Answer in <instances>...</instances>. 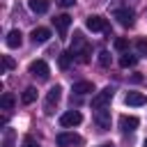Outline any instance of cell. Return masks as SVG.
<instances>
[{"instance_id":"1","label":"cell","mask_w":147,"mask_h":147,"mask_svg":"<svg viewBox=\"0 0 147 147\" xmlns=\"http://www.w3.org/2000/svg\"><path fill=\"white\" fill-rule=\"evenodd\" d=\"M85 25H87V30H92V32H110V25H108V21L103 18V16H87V21H85Z\"/></svg>"},{"instance_id":"9","label":"cell","mask_w":147,"mask_h":147,"mask_svg":"<svg viewBox=\"0 0 147 147\" xmlns=\"http://www.w3.org/2000/svg\"><path fill=\"white\" fill-rule=\"evenodd\" d=\"M60 96H62V87L60 85L48 90V94H46V113H53V106L60 101Z\"/></svg>"},{"instance_id":"26","label":"cell","mask_w":147,"mask_h":147,"mask_svg":"<svg viewBox=\"0 0 147 147\" xmlns=\"http://www.w3.org/2000/svg\"><path fill=\"white\" fill-rule=\"evenodd\" d=\"M136 46H138V51H140V53H147V39H138V41H136Z\"/></svg>"},{"instance_id":"20","label":"cell","mask_w":147,"mask_h":147,"mask_svg":"<svg viewBox=\"0 0 147 147\" xmlns=\"http://www.w3.org/2000/svg\"><path fill=\"white\" fill-rule=\"evenodd\" d=\"M71 60H74V53H71V51H69V53H60V60H57L60 69H69Z\"/></svg>"},{"instance_id":"18","label":"cell","mask_w":147,"mask_h":147,"mask_svg":"<svg viewBox=\"0 0 147 147\" xmlns=\"http://www.w3.org/2000/svg\"><path fill=\"white\" fill-rule=\"evenodd\" d=\"M136 62H138V57H136V55H131V53H124V55L119 57V67H122V69H126V67H133Z\"/></svg>"},{"instance_id":"22","label":"cell","mask_w":147,"mask_h":147,"mask_svg":"<svg viewBox=\"0 0 147 147\" xmlns=\"http://www.w3.org/2000/svg\"><path fill=\"white\" fill-rule=\"evenodd\" d=\"M113 46H115V51H126V48H129V39H126V37H117Z\"/></svg>"},{"instance_id":"10","label":"cell","mask_w":147,"mask_h":147,"mask_svg":"<svg viewBox=\"0 0 147 147\" xmlns=\"http://www.w3.org/2000/svg\"><path fill=\"white\" fill-rule=\"evenodd\" d=\"M94 122H96V126H99L101 131H108V129H110V110L99 108V110L94 113Z\"/></svg>"},{"instance_id":"16","label":"cell","mask_w":147,"mask_h":147,"mask_svg":"<svg viewBox=\"0 0 147 147\" xmlns=\"http://www.w3.org/2000/svg\"><path fill=\"white\" fill-rule=\"evenodd\" d=\"M83 48H87V44H85V37L80 34V32H74V41H71V53L74 55H78Z\"/></svg>"},{"instance_id":"14","label":"cell","mask_w":147,"mask_h":147,"mask_svg":"<svg viewBox=\"0 0 147 147\" xmlns=\"http://www.w3.org/2000/svg\"><path fill=\"white\" fill-rule=\"evenodd\" d=\"M90 92H94V83H90V80H78V83H74V94H90Z\"/></svg>"},{"instance_id":"7","label":"cell","mask_w":147,"mask_h":147,"mask_svg":"<svg viewBox=\"0 0 147 147\" xmlns=\"http://www.w3.org/2000/svg\"><path fill=\"white\" fill-rule=\"evenodd\" d=\"M138 124H140V119L133 117V115H122V117H119V129H122L124 133H133V131L138 129Z\"/></svg>"},{"instance_id":"24","label":"cell","mask_w":147,"mask_h":147,"mask_svg":"<svg viewBox=\"0 0 147 147\" xmlns=\"http://www.w3.org/2000/svg\"><path fill=\"white\" fill-rule=\"evenodd\" d=\"M2 67H5V71H11V69L16 67L14 57H11V55H2Z\"/></svg>"},{"instance_id":"11","label":"cell","mask_w":147,"mask_h":147,"mask_svg":"<svg viewBox=\"0 0 147 147\" xmlns=\"http://www.w3.org/2000/svg\"><path fill=\"white\" fill-rule=\"evenodd\" d=\"M124 103H126V106H145V103H147V96H145L142 92H129V94L124 96Z\"/></svg>"},{"instance_id":"4","label":"cell","mask_w":147,"mask_h":147,"mask_svg":"<svg viewBox=\"0 0 147 147\" xmlns=\"http://www.w3.org/2000/svg\"><path fill=\"white\" fill-rule=\"evenodd\" d=\"M115 18H117V23L122 25V28H133V18H136V14L131 11V9H115V14H113Z\"/></svg>"},{"instance_id":"6","label":"cell","mask_w":147,"mask_h":147,"mask_svg":"<svg viewBox=\"0 0 147 147\" xmlns=\"http://www.w3.org/2000/svg\"><path fill=\"white\" fill-rule=\"evenodd\" d=\"M55 142H57L60 147H71V145H83V138H80L78 133H60V136L55 138Z\"/></svg>"},{"instance_id":"27","label":"cell","mask_w":147,"mask_h":147,"mask_svg":"<svg viewBox=\"0 0 147 147\" xmlns=\"http://www.w3.org/2000/svg\"><path fill=\"white\" fill-rule=\"evenodd\" d=\"M55 2H57L60 7H71V5L76 2V0H55Z\"/></svg>"},{"instance_id":"8","label":"cell","mask_w":147,"mask_h":147,"mask_svg":"<svg viewBox=\"0 0 147 147\" xmlns=\"http://www.w3.org/2000/svg\"><path fill=\"white\" fill-rule=\"evenodd\" d=\"M53 25H55V30L60 32V37H64L67 30H69V25H71V16H69V14H60V16L53 18Z\"/></svg>"},{"instance_id":"13","label":"cell","mask_w":147,"mask_h":147,"mask_svg":"<svg viewBox=\"0 0 147 147\" xmlns=\"http://www.w3.org/2000/svg\"><path fill=\"white\" fill-rule=\"evenodd\" d=\"M28 7H30V11H34V14H46L48 7H51V0H30Z\"/></svg>"},{"instance_id":"23","label":"cell","mask_w":147,"mask_h":147,"mask_svg":"<svg viewBox=\"0 0 147 147\" xmlns=\"http://www.w3.org/2000/svg\"><path fill=\"white\" fill-rule=\"evenodd\" d=\"M110 62H113V60H110V53H108V51H101V53H99V64H101V67H110Z\"/></svg>"},{"instance_id":"19","label":"cell","mask_w":147,"mask_h":147,"mask_svg":"<svg viewBox=\"0 0 147 147\" xmlns=\"http://www.w3.org/2000/svg\"><path fill=\"white\" fill-rule=\"evenodd\" d=\"M14 140H16V131H14V129H5L2 147H14Z\"/></svg>"},{"instance_id":"25","label":"cell","mask_w":147,"mask_h":147,"mask_svg":"<svg viewBox=\"0 0 147 147\" xmlns=\"http://www.w3.org/2000/svg\"><path fill=\"white\" fill-rule=\"evenodd\" d=\"M23 147H41V145H39L32 136H25V138H23Z\"/></svg>"},{"instance_id":"2","label":"cell","mask_w":147,"mask_h":147,"mask_svg":"<svg viewBox=\"0 0 147 147\" xmlns=\"http://www.w3.org/2000/svg\"><path fill=\"white\" fill-rule=\"evenodd\" d=\"M30 74H32L37 80H48L51 69H48V64H46L44 60H34V62H30Z\"/></svg>"},{"instance_id":"5","label":"cell","mask_w":147,"mask_h":147,"mask_svg":"<svg viewBox=\"0 0 147 147\" xmlns=\"http://www.w3.org/2000/svg\"><path fill=\"white\" fill-rule=\"evenodd\" d=\"M83 122V115L78 113V110H67L62 117H60V126H64V129H69V126H78Z\"/></svg>"},{"instance_id":"17","label":"cell","mask_w":147,"mask_h":147,"mask_svg":"<svg viewBox=\"0 0 147 147\" xmlns=\"http://www.w3.org/2000/svg\"><path fill=\"white\" fill-rule=\"evenodd\" d=\"M14 103H16V96H14L11 92H5L2 99H0V108H2V110H11Z\"/></svg>"},{"instance_id":"3","label":"cell","mask_w":147,"mask_h":147,"mask_svg":"<svg viewBox=\"0 0 147 147\" xmlns=\"http://www.w3.org/2000/svg\"><path fill=\"white\" fill-rule=\"evenodd\" d=\"M113 94H115V90L113 87H103L101 92H96L94 96H92V108H103L106 103H110V99H113Z\"/></svg>"},{"instance_id":"28","label":"cell","mask_w":147,"mask_h":147,"mask_svg":"<svg viewBox=\"0 0 147 147\" xmlns=\"http://www.w3.org/2000/svg\"><path fill=\"white\" fill-rule=\"evenodd\" d=\"M99 147H115L113 142H103V145H99Z\"/></svg>"},{"instance_id":"29","label":"cell","mask_w":147,"mask_h":147,"mask_svg":"<svg viewBox=\"0 0 147 147\" xmlns=\"http://www.w3.org/2000/svg\"><path fill=\"white\" fill-rule=\"evenodd\" d=\"M145 147H147V138H145Z\"/></svg>"},{"instance_id":"21","label":"cell","mask_w":147,"mask_h":147,"mask_svg":"<svg viewBox=\"0 0 147 147\" xmlns=\"http://www.w3.org/2000/svg\"><path fill=\"white\" fill-rule=\"evenodd\" d=\"M34 99H37V90H34V87H28V90L23 92V96H21L23 103H32Z\"/></svg>"},{"instance_id":"15","label":"cell","mask_w":147,"mask_h":147,"mask_svg":"<svg viewBox=\"0 0 147 147\" xmlns=\"http://www.w3.org/2000/svg\"><path fill=\"white\" fill-rule=\"evenodd\" d=\"M21 44H23L21 30H9V34H7V46H9V48H18Z\"/></svg>"},{"instance_id":"12","label":"cell","mask_w":147,"mask_h":147,"mask_svg":"<svg viewBox=\"0 0 147 147\" xmlns=\"http://www.w3.org/2000/svg\"><path fill=\"white\" fill-rule=\"evenodd\" d=\"M30 37H32V41H34V44H46V41H48V37H51V30H48V28H34Z\"/></svg>"}]
</instances>
